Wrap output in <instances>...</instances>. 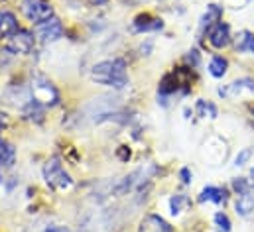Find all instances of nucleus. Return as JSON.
Here are the masks:
<instances>
[{
	"mask_svg": "<svg viewBox=\"0 0 254 232\" xmlns=\"http://www.w3.org/2000/svg\"><path fill=\"white\" fill-rule=\"evenodd\" d=\"M46 232H71L67 227H60V225H56V227H50V229H46Z\"/></svg>",
	"mask_w": 254,
	"mask_h": 232,
	"instance_id": "obj_22",
	"label": "nucleus"
},
{
	"mask_svg": "<svg viewBox=\"0 0 254 232\" xmlns=\"http://www.w3.org/2000/svg\"><path fill=\"white\" fill-rule=\"evenodd\" d=\"M91 79L99 85H107L113 89H123L127 87L128 75L127 65L121 59H111V61H101L93 67L91 71Z\"/></svg>",
	"mask_w": 254,
	"mask_h": 232,
	"instance_id": "obj_1",
	"label": "nucleus"
},
{
	"mask_svg": "<svg viewBox=\"0 0 254 232\" xmlns=\"http://www.w3.org/2000/svg\"><path fill=\"white\" fill-rule=\"evenodd\" d=\"M24 14L28 16V20L42 24V22L54 18V8L46 0H28V2H24Z\"/></svg>",
	"mask_w": 254,
	"mask_h": 232,
	"instance_id": "obj_3",
	"label": "nucleus"
},
{
	"mask_svg": "<svg viewBox=\"0 0 254 232\" xmlns=\"http://www.w3.org/2000/svg\"><path fill=\"white\" fill-rule=\"evenodd\" d=\"M16 160V148L6 142V140H0V166L2 168H10Z\"/></svg>",
	"mask_w": 254,
	"mask_h": 232,
	"instance_id": "obj_13",
	"label": "nucleus"
},
{
	"mask_svg": "<svg viewBox=\"0 0 254 232\" xmlns=\"http://www.w3.org/2000/svg\"><path fill=\"white\" fill-rule=\"evenodd\" d=\"M44 179H46V183H48L50 187H54V189H69L71 183H73L69 174L64 170L60 158H52V160L46 164V168H44Z\"/></svg>",
	"mask_w": 254,
	"mask_h": 232,
	"instance_id": "obj_2",
	"label": "nucleus"
},
{
	"mask_svg": "<svg viewBox=\"0 0 254 232\" xmlns=\"http://www.w3.org/2000/svg\"><path fill=\"white\" fill-rule=\"evenodd\" d=\"M36 36L40 42L44 44H52V42H58L62 36H64V26L58 18H50L42 24H38L36 28Z\"/></svg>",
	"mask_w": 254,
	"mask_h": 232,
	"instance_id": "obj_4",
	"label": "nucleus"
},
{
	"mask_svg": "<svg viewBox=\"0 0 254 232\" xmlns=\"http://www.w3.org/2000/svg\"><path fill=\"white\" fill-rule=\"evenodd\" d=\"M251 187H253V185H251L249 179H243V177H241V179H235V181H233V189H235L239 195L251 193Z\"/></svg>",
	"mask_w": 254,
	"mask_h": 232,
	"instance_id": "obj_18",
	"label": "nucleus"
},
{
	"mask_svg": "<svg viewBox=\"0 0 254 232\" xmlns=\"http://www.w3.org/2000/svg\"><path fill=\"white\" fill-rule=\"evenodd\" d=\"M18 32V22L12 12L0 14V40L2 38H12Z\"/></svg>",
	"mask_w": 254,
	"mask_h": 232,
	"instance_id": "obj_9",
	"label": "nucleus"
},
{
	"mask_svg": "<svg viewBox=\"0 0 254 232\" xmlns=\"http://www.w3.org/2000/svg\"><path fill=\"white\" fill-rule=\"evenodd\" d=\"M197 111H199V115L201 116H207V113H209L211 118L217 116V109H215L211 103H205V101H199V103H197Z\"/></svg>",
	"mask_w": 254,
	"mask_h": 232,
	"instance_id": "obj_20",
	"label": "nucleus"
},
{
	"mask_svg": "<svg viewBox=\"0 0 254 232\" xmlns=\"http://www.w3.org/2000/svg\"><path fill=\"white\" fill-rule=\"evenodd\" d=\"M249 181H251V185L254 187V168L251 170V179H249Z\"/></svg>",
	"mask_w": 254,
	"mask_h": 232,
	"instance_id": "obj_25",
	"label": "nucleus"
},
{
	"mask_svg": "<svg viewBox=\"0 0 254 232\" xmlns=\"http://www.w3.org/2000/svg\"><path fill=\"white\" fill-rule=\"evenodd\" d=\"M227 67H229L227 59L221 58V56H215V58L211 59V63H209V73L213 77H223L227 73Z\"/></svg>",
	"mask_w": 254,
	"mask_h": 232,
	"instance_id": "obj_16",
	"label": "nucleus"
},
{
	"mask_svg": "<svg viewBox=\"0 0 254 232\" xmlns=\"http://www.w3.org/2000/svg\"><path fill=\"white\" fill-rule=\"evenodd\" d=\"M109 0H89V4L91 6H103V4H107Z\"/></svg>",
	"mask_w": 254,
	"mask_h": 232,
	"instance_id": "obj_24",
	"label": "nucleus"
},
{
	"mask_svg": "<svg viewBox=\"0 0 254 232\" xmlns=\"http://www.w3.org/2000/svg\"><path fill=\"white\" fill-rule=\"evenodd\" d=\"M243 91H254L253 79H241V81H235V83L227 85L225 89H219V95L225 97V99H233V97H239Z\"/></svg>",
	"mask_w": 254,
	"mask_h": 232,
	"instance_id": "obj_8",
	"label": "nucleus"
},
{
	"mask_svg": "<svg viewBox=\"0 0 254 232\" xmlns=\"http://www.w3.org/2000/svg\"><path fill=\"white\" fill-rule=\"evenodd\" d=\"M162 20L160 18H152V16H148V14H144V16H138L136 18V22H134V28L138 30V32H152V30H162Z\"/></svg>",
	"mask_w": 254,
	"mask_h": 232,
	"instance_id": "obj_12",
	"label": "nucleus"
},
{
	"mask_svg": "<svg viewBox=\"0 0 254 232\" xmlns=\"http://www.w3.org/2000/svg\"><path fill=\"white\" fill-rule=\"evenodd\" d=\"M221 16H223V8L221 6H217V4H209L207 6V12L203 14V18H201V30H209L213 24H217V22H221Z\"/></svg>",
	"mask_w": 254,
	"mask_h": 232,
	"instance_id": "obj_11",
	"label": "nucleus"
},
{
	"mask_svg": "<svg viewBox=\"0 0 254 232\" xmlns=\"http://www.w3.org/2000/svg\"><path fill=\"white\" fill-rule=\"evenodd\" d=\"M170 205H172V213H174V215H180V213L184 211V207H190L191 203L186 195H176V197H172Z\"/></svg>",
	"mask_w": 254,
	"mask_h": 232,
	"instance_id": "obj_17",
	"label": "nucleus"
},
{
	"mask_svg": "<svg viewBox=\"0 0 254 232\" xmlns=\"http://www.w3.org/2000/svg\"><path fill=\"white\" fill-rule=\"evenodd\" d=\"M251 156H253V150H251V148L243 150V152L237 156V160H235V166H245V164L251 160Z\"/></svg>",
	"mask_w": 254,
	"mask_h": 232,
	"instance_id": "obj_21",
	"label": "nucleus"
},
{
	"mask_svg": "<svg viewBox=\"0 0 254 232\" xmlns=\"http://www.w3.org/2000/svg\"><path fill=\"white\" fill-rule=\"evenodd\" d=\"M253 126H254V113H253Z\"/></svg>",
	"mask_w": 254,
	"mask_h": 232,
	"instance_id": "obj_27",
	"label": "nucleus"
},
{
	"mask_svg": "<svg viewBox=\"0 0 254 232\" xmlns=\"http://www.w3.org/2000/svg\"><path fill=\"white\" fill-rule=\"evenodd\" d=\"M2 128H4V120H2V116H0V132H2Z\"/></svg>",
	"mask_w": 254,
	"mask_h": 232,
	"instance_id": "obj_26",
	"label": "nucleus"
},
{
	"mask_svg": "<svg viewBox=\"0 0 254 232\" xmlns=\"http://www.w3.org/2000/svg\"><path fill=\"white\" fill-rule=\"evenodd\" d=\"M235 48H237V52H251V54H254V34L247 32V30L241 32V34L237 36Z\"/></svg>",
	"mask_w": 254,
	"mask_h": 232,
	"instance_id": "obj_15",
	"label": "nucleus"
},
{
	"mask_svg": "<svg viewBox=\"0 0 254 232\" xmlns=\"http://www.w3.org/2000/svg\"><path fill=\"white\" fill-rule=\"evenodd\" d=\"M32 48H34V36L30 32L18 30L12 36V42H10V50L12 52H16V54H28Z\"/></svg>",
	"mask_w": 254,
	"mask_h": 232,
	"instance_id": "obj_7",
	"label": "nucleus"
},
{
	"mask_svg": "<svg viewBox=\"0 0 254 232\" xmlns=\"http://www.w3.org/2000/svg\"><path fill=\"white\" fill-rule=\"evenodd\" d=\"M138 232H174L168 221H164L160 215H146L140 221Z\"/></svg>",
	"mask_w": 254,
	"mask_h": 232,
	"instance_id": "obj_6",
	"label": "nucleus"
},
{
	"mask_svg": "<svg viewBox=\"0 0 254 232\" xmlns=\"http://www.w3.org/2000/svg\"><path fill=\"white\" fill-rule=\"evenodd\" d=\"M237 213L241 217H249L254 211V195L253 193H245V195H239V201H237Z\"/></svg>",
	"mask_w": 254,
	"mask_h": 232,
	"instance_id": "obj_14",
	"label": "nucleus"
},
{
	"mask_svg": "<svg viewBox=\"0 0 254 232\" xmlns=\"http://www.w3.org/2000/svg\"><path fill=\"white\" fill-rule=\"evenodd\" d=\"M207 40H209V44H211L213 48H217V50L229 46V44H231V30H229V26H227L225 22L213 24V26L207 30Z\"/></svg>",
	"mask_w": 254,
	"mask_h": 232,
	"instance_id": "obj_5",
	"label": "nucleus"
},
{
	"mask_svg": "<svg viewBox=\"0 0 254 232\" xmlns=\"http://www.w3.org/2000/svg\"><path fill=\"white\" fill-rule=\"evenodd\" d=\"M182 179H184V183H190L191 181V175H190V170H182Z\"/></svg>",
	"mask_w": 254,
	"mask_h": 232,
	"instance_id": "obj_23",
	"label": "nucleus"
},
{
	"mask_svg": "<svg viewBox=\"0 0 254 232\" xmlns=\"http://www.w3.org/2000/svg\"><path fill=\"white\" fill-rule=\"evenodd\" d=\"M215 225L219 227L221 232L231 231V221H229V217H227L225 213H217V215H215Z\"/></svg>",
	"mask_w": 254,
	"mask_h": 232,
	"instance_id": "obj_19",
	"label": "nucleus"
},
{
	"mask_svg": "<svg viewBox=\"0 0 254 232\" xmlns=\"http://www.w3.org/2000/svg\"><path fill=\"white\" fill-rule=\"evenodd\" d=\"M199 201L205 203V201H213L217 205H225L227 203V191L221 189V187H205L199 195Z\"/></svg>",
	"mask_w": 254,
	"mask_h": 232,
	"instance_id": "obj_10",
	"label": "nucleus"
}]
</instances>
